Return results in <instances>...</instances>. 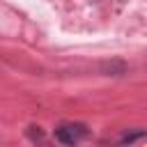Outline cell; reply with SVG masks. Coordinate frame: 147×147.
<instances>
[{
	"instance_id": "6da1fadb",
	"label": "cell",
	"mask_w": 147,
	"mask_h": 147,
	"mask_svg": "<svg viewBox=\"0 0 147 147\" xmlns=\"http://www.w3.org/2000/svg\"><path fill=\"white\" fill-rule=\"evenodd\" d=\"M85 136H87L85 124H62V126L55 129V140L67 145V147H76Z\"/></svg>"
},
{
	"instance_id": "7a4b0ae2",
	"label": "cell",
	"mask_w": 147,
	"mask_h": 147,
	"mask_svg": "<svg viewBox=\"0 0 147 147\" xmlns=\"http://www.w3.org/2000/svg\"><path fill=\"white\" fill-rule=\"evenodd\" d=\"M147 138V129H133V131H126L119 140H117V147H133L136 142L145 140Z\"/></svg>"
}]
</instances>
